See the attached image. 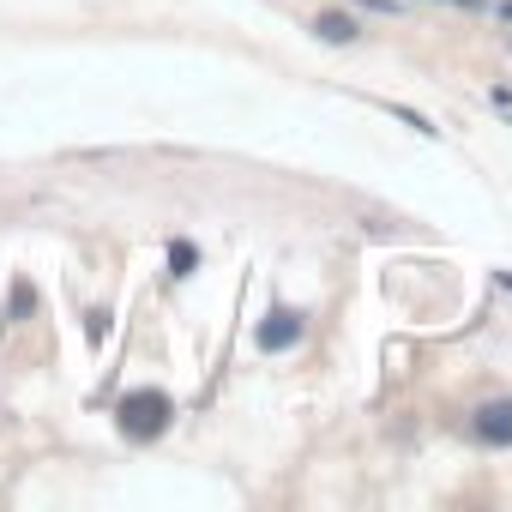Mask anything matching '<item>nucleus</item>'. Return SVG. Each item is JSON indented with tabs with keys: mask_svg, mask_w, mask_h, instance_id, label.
I'll use <instances>...</instances> for the list:
<instances>
[{
	"mask_svg": "<svg viewBox=\"0 0 512 512\" xmlns=\"http://www.w3.org/2000/svg\"><path fill=\"white\" fill-rule=\"evenodd\" d=\"M253 338H260V350H290V344L302 338V314H290V308H272V314L260 320V332H253Z\"/></svg>",
	"mask_w": 512,
	"mask_h": 512,
	"instance_id": "nucleus-3",
	"label": "nucleus"
},
{
	"mask_svg": "<svg viewBox=\"0 0 512 512\" xmlns=\"http://www.w3.org/2000/svg\"><path fill=\"white\" fill-rule=\"evenodd\" d=\"M362 7H380V13H398V0H362Z\"/></svg>",
	"mask_w": 512,
	"mask_h": 512,
	"instance_id": "nucleus-6",
	"label": "nucleus"
},
{
	"mask_svg": "<svg viewBox=\"0 0 512 512\" xmlns=\"http://www.w3.org/2000/svg\"><path fill=\"white\" fill-rule=\"evenodd\" d=\"M470 428H476V440H488V446H512V398H494V404H482Z\"/></svg>",
	"mask_w": 512,
	"mask_h": 512,
	"instance_id": "nucleus-2",
	"label": "nucleus"
},
{
	"mask_svg": "<svg viewBox=\"0 0 512 512\" xmlns=\"http://www.w3.org/2000/svg\"><path fill=\"white\" fill-rule=\"evenodd\" d=\"M458 7H482V0H458Z\"/></svg>",
	"mask_w": 512,
	"mask_h": 512,
	"instance_id": "nucleus-7",
	"label": "nucleus"
},
{
	"mask_svg": "<svg viewBox=\"0 0 512 512\" xmlns=\"http://www.w3.org/2000/svg\"><path fill=\"white\" fill-rule=\"evenodd\" d=\"M115 416H121V434H127V440H157V434L169 428L175 404H169V392H127Z\"/></svg>",
	"mask_w": 512,
	"mask_h": 512,
	"instance_id": "nucleus-1",
	"label": "nucleus"
},
{
	"mask_svg": "<svg viewBox=\"0 0 512 512\" xmlns=\"http://www.w3.org/2000/svg\"><path fill=\"white\" fill-rule=\"evenodd\" d=\"M169 266H175V272H181V278H187V272H193V247H187V241H175V247H169Z\"/></svg>",
	"mask_w": 512,
	"mask_h": 512,
	"instance_id": "nucleus-5",
	"label": "nucleus"
},
{
	"mask_svg": "<svg viewBox=\"0 0 512 512\" xmlns=\"http://www.w3.org/2000/svg\"><path fill=\"white\" fill-rule=\"evenodd\" d=\"M320 37H326V43H350V37H356V19H338V13H326V19H320Z\"/></svg>",
	"mask_w": 512,
	"mask_h": 512,
	"instance_id": "nucleus-4",
	"label": "nucleus"
}]
</instances>
